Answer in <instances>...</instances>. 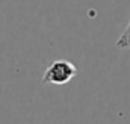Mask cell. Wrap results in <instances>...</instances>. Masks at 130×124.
<instances>
[{"instance_id": "6da1fadb", "label": "cell", "mask_w": 130, "mask_h": 124, "mask_svg": "<svg viewBox=\"0 0 130 124\" xmlns=\"http://www.w3.org/2000/svg\"><path fill=\"white\" fill-rule=\"evenodd\" d=\"M77 74V68L74 64L65 59H58L48 65L42 76V83L50 85H65L71 79H74Z\"/></svg>"}, {"instance_id": "7a4b0ae2", "label": "cell", "mask_w": 130, "mask_h": 124, "mask_svg": "<svg viewBox=\"0 0 130 124\" xmlns=\"http://www.w3.org/2000/svg\"><path fill=\"white\" fill-rule=\"evenodd\" d=\"M117 47L118 49H130V21L124 32L120 35V38L117 39Z\"/></svg>"}]
</instances>
